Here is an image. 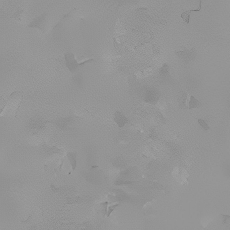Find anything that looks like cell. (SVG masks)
Returning <instances> with one entry per match:
<instances>
[{
	"mask_svg": "<svg viewBox=\"0 0 230 230\" xmlns=\"http://www.w3.org/2000/svg\"><path fill=\"white\" fill-rule=\"evenodd\" d=\"M118 206V205L117 204V205H114V206H112L109 207V210H108V216H109L111 213H112L113 210H114L115 208H116V207Z\"/></svg>",
	"mask_w": 230,
	"mask_h": 230,
	"instance_id": "obj_11",
	"label": "cell"
},
{
	"mask_svg": "<svg viewBox=\"0 0 230 230\" xmlns=\"http://www.w3.org/2000/svg\"><path fill=\"white\" fill-rule=\"evenodd\" d=\"M65 60L66 65L68 70L72 73H74L80 66L86 63L93 61L94 59L91 58H87L82 60H78L72 53H70L65 55Z\"/></svg>",
	"mask_w": 230,
	"mask_h": 230,
	"instance_id": "obj_2",
	"label": "cell"
},
{
	"mask_svg": "<svg viewBox=\"0 0 230 230\" xmlns=\"http://www.w3.org/2000/svg\"><path fill=\"white\" fill-rule=\"evenodd\" d=\"M202 106V104L197 99H195L193 96H191L189 102L188 103V109H192L193 108H198Z\"/></svg>",
	"mask_w": 230,
	"mask_h": 230,
	"instance_id": "obj_7",
	"label": "cell"
},
{
	"mask_svg": "<svg viewBox=\"0 0 230 230\" xmlns=\"http://www.w3.org/2000/svg\"><path fill=\"white\" fill-rule=\"evenodd\" d=\"M22 12H23L22 10H18L16 13L13 15V17H14V18H18V20H20V16H21V14H22Z\"/></svg>",
	"mask_w": 230,
	"mask_h": 230,
	"instance_id": "obj_10",
	"label": "cell"
},
{
	"mask_svg": "<svg viewBox=\"0 0 230 230\" xmlns=\"http://www.w3.org/2000/svg\"><path fill=\"white\" fill-rule=\"evenodd\" d=\"M23 99L20 92H14L10 96L6 104L1 108L0 116L16 117Z\"/></svg>",
	"mask_w": 230,
	"mask_h": 230,
	"instance_id": "obj_1",
	"label": "cell"
},
{
	"mask_svg": "<svg viewBox=\"0 0 230 230\" xmlns=\"http://www.w3.org/2000/svg\"><path fill=\"white\" fill-rule=\"evenodd\" d=\"M46 14L43 13L39 17L34 19L28 25V27L37 29L40 30L42 32H44V26H45V20H46Z\"/></svg>",
	"mask_w": 230,
	"mask_h": 230,
	"instance_id": "obj_3",
	"label": "cell"
},
{
	"mask_svg": "<svg viewBox=\"0 0 230 230\" xmlns=\"http://www.w3.org/2000/svg\"><path fill=\"white\" fill-rule=\"evenodd\" d=\"M67 157L74 170L76 167V156L73 153L70 152L67 154Z\"/></svg>",
	"mask_w": 230,
	"mask_h": 230,
	"instance_id": "obj_8",
	"label": "cell"
},
{
	"mask_svg": "<svg viewBox=\"0 0 230 230\" xmlns=\"http://www.w3.org/2000/svg\"><path fill=\"white\" fill-rule=\"evenodd\" d=\"M198 122L201 125L202 127L205 130H208L210 129L209 126L206 123V122L204 120H203L199 119L198 120Z\"/></svg>",
	"mask_w": 230,
	"mask_h": 230,
	"instance_id": "obj_9",
	"label": "cell"
},
{
	"mask_svg": "<svg viewBox=\"0 0 230 230\" xmlns=\"http://www.w3.org/2000/svg\"><path fill=\"white\" fill-rule=\"evenodd\" d=\"M113 120L120 127H122L128 123V119L123 114L117 111L113 115Z\"/></svg>",
	"mask_w": 230,
	"mask_h": 230,
	"instance_id": "obj_5",
	"label": "cell"
},
{
	"mask_svg": "<svg viewBox=\"0 0 230 230\" xmlns=\"http://www.w3.org/2000/svg\"><path fill=\"white\" fill-rule=\"evenodd\" d=\"M202 1V0H200V3H199V9L197 10H189V11H185L184 12L182 13L181 15V18L185 20L187 24H189V22L190 16L191 13L192 12H198L200 11L201 8V4Z\"/></svg>",
	"mask_w": 230,
	"mask_h": 230,
	"instance_id": "obj_6",
	"label": "cell"
},
{
	"mask_svg": "<svg viewBox=\"0 0 230 230\" xmlns=\"http://www.w3.org/2000/svg\"><path fill=\"white\" fill-rule=\"evenodd\" d=\"M195 54H196V50L194 48L191 50H186L183 51H178L176 53L177 55L182 61L185 62H188L193 59L195 55Z\"/></svg>",
	"mask_w": 230,
	"mask_h": 230,
	"instance_id": "obj_4",
	"label": "cell"
}]
</instances>
